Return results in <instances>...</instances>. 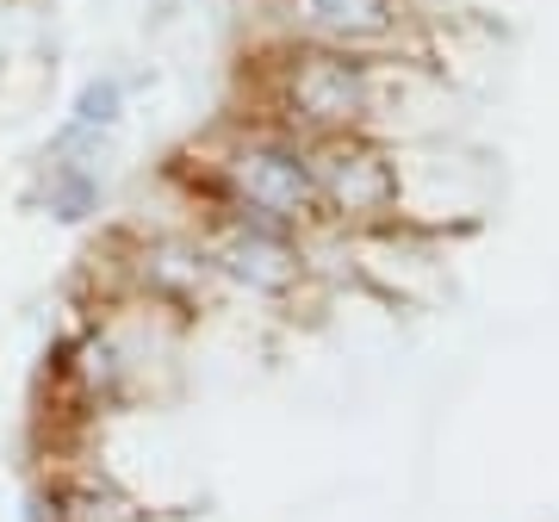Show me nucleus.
Here are the masks:
<instances>
[{"label": "nucleus", "instance_id": "f257e3e1", "mask_svg": "<svg viewBox=\"0 0 559 522\" xmlns=\"http://www.w3.org/2000/svg\"><path fill=\"white\" fill-rule=\"evenodd\" d=\"M274 100L286 112V124H299L311 138H342V131H360L367 112H373V69L355 50H336V44L293 50L286 69H280Z\"/></svg>", "mask_w": 559, "mask_h": 522}, {"label": "nucleus", "instance_id": "39448f33", "mask_svg": "<svg viewBox=\"0 0 559 522\" xmlns=\"http://www.w3.org/2000/svg\"><path fill=\"white\" fill-rule=\"evenodd\" d=\"M280 7L305 38L336 44V50L385 44L404 25V0H280Z\"/></svg>", "mask_w": 559, "mask_h": 522}, {"label": "nucleus", "instance_id": "0eeeda50", "mask_svg": "<svg viewBox=\"0 0 559 522\" xmlns=\"http://www.w3.org/2000/svg\"><path fill=\"white\" fill-rule=\"evenodd\" d=\"M119 119V81H87L75 100V119H69V131H62V143L87 138V131H106V124Z\"/></svg>", "mask_w": 559, "mask_h": 522}, {"label": "nucleus", "instance_id": "6e6552de", "mask_svg": "<svg viewBox=\"0 0 559 522\" xmlns=\"http://www.w3.org/2000/svg\"><path fill=\"white\" fill-rule=\"evenodd\" d=\"M94 200H100V181H94L87 168H57V175H50V212H57L62 224L87 218Z\"/></svg>", "mask_w": 559, "mask_h": 522}, {"label": "nucleus", "instance_id": "20e7f679", "mask_svg": "<svg viewBox=\"0 0 559 522\" xmlns=\"http://www.w3.org/2000/svg\"><path fill=\"white\" fill-rule=\"evenodd\" d=\"M212 261L237 286H249V293H286V286L299 281V249H293V237L274 230V224H255V218L230 224L218 237V249H212Z\"/></svg>", "mask_w": 559, "mask_h": 522}, {"label": "nucleus", "instance_id": "7ed1b4c3", "mask_svg": "<svg viewBox=\"0 0 559 522\" xmlns=\"http://www.w3.org/2000/svg\"><path fill=\"white\" fill-rule=\"evenodd\" d=\"M224 181L237 193V205L255 224L293 230V224L318 218V181H311V150L286 138H249L230 150L224 162Z\"/></svg>", "mask_w": 559, "mask_h": 522}, {"label": "nucleus", "instance_id": "f03ea898", "mask_svg": "<svg viewBox=\"0 0 559 522\" xmlns=\"http://www.w3.org/2000/svg\"><path fill=\"white\" fill-rule=\"evenodd\" d=\"M311 181H318V212H330L336 224H385L399 212V162L367 131L318 138Z\"/></svg>", "mask_w": 559, "mask_h": 522}, {"label": "nucleus", "instance_id": "423d86ee", "mask_svg": "<svg viewBox=\"0 0 559 522\" xmlns=\"http://www.w3.org/2000/svg\"><path fill=\"white\" fill-rule=\"evenodd\" d=\"M57 522H138V510L106 479H69L57 491Z\"/></svg>", "mask_w": 559, "mask_h": 522}]
</instances>
